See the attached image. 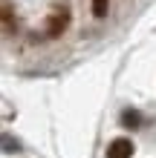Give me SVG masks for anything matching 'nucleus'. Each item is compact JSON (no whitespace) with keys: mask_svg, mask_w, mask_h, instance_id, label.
Listing matches in <instances>:
<instances>
[{"mask_svg":"<svg viewBox=\"0 0 156 158\" xmlns=\"http://www.w3.org/2000/svg\"><path fill=\"white\" fill-rule=\"evenodd\" d=\"M136 147L130 138H113V141L107 144V158H133Z\"/></svg>","mask_w":156,"mask_h":158,"instance_id":"nucleus-1","label":"nucleus"},{"mask_svg":"<svg viewBox=\"0 0 156 158\" xmlns=\"http://www.w3.org/2000/svg\"><path fill=\"white\" fill-rule=\"evenodd\" d=\"M67 23H69V12H67V9L55 12V15L49 17V23H47V38H58V35L67 29Z\"/></svg>","mask_w":156,"mask_h":158,"instance_id":"nucleus-2","label":"nucleus"},{"mask_svg":"<svg viewBox=\"0 0 156 158\" xmlns=\"http://www.w3.org/2000/svg\"><path fill=\"white\" fill-rule=\"evenodd\" d=\"M145 124V118H142V112H139V109H124V112H122V127H127V129H139Z\"/></svg>","mask_w":156,"mask_h":158,"instance_id":"nucleus-3","label":"nucleus"},{"mask_svg":"<svg viewBox=\"0 0 156 158\" xmlns=\"http://www.w3.org/2000/svg\"><path fill=\"white\" fill-rule=\"evenodd\" d=\"M3 29H6V35H12L15 32V23H12V9H9V3L3 0Z\"/></svg>","mask_w":156,"mask_h":158,"instance_id":"nucleus-4","label":"nucleus"},{"mask_svg":"<svg viewBox=\"0 0 156 158\" xmlns=\"http://www.w3.org/2000/svg\"><path fill=\"white\" fill-rule=\"evenodd\" d=\"M107 9H110V0H93V15L96 17H104Z\"/></svg>","mask_w":156,"mask_h":158,"instance_id":"nucleus-5","label":"nucleus"}]
</instances>
